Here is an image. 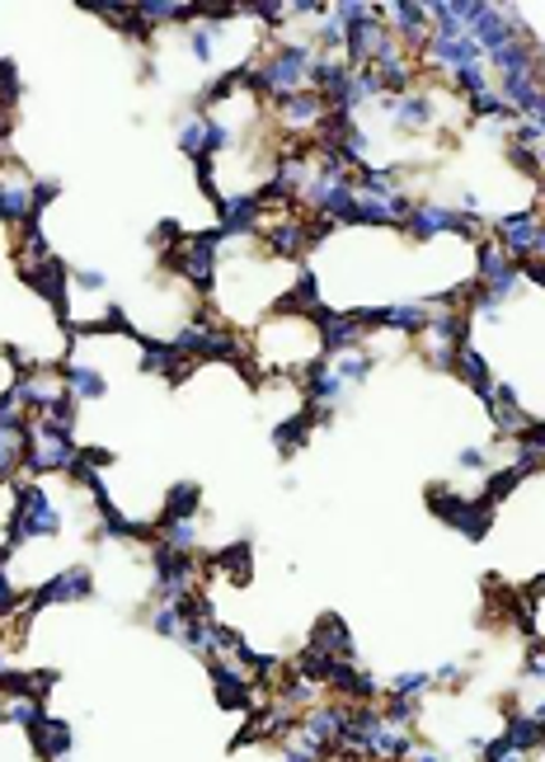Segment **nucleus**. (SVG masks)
Wrapping results in <instances>:
<instances>
[{"label": "nucleus", "instance_id": "1", "mask_svg": "<svg viewBox=\"0 0 545 762\" xmlns=\"http://www.w3.org/2000/svg\"><path fill=\"white\" fill-rule=\"evenodd\" d=\"M14 523H10V547H24V541H38V537H57L62 532V509H57V499H48L43 485H24L14 494Z\"/></svg>", "mask_w": 545, "mask_h": 762}, {"label": "nucleus", "instance_id": "2", "mask_svg": "<svg viewBox=\"0 0 545 762\" xmlns=\"http://www.w3.org/2000/svg\"><path fill=\"white\" fill-rule=\"evenodd\" d=\"M198 560L193 555H174V551H155V589L165 603H184L198 589Z\"/></svg>", "mask_w": 545, "mask_h": 762}, {"label": "nucleus", "instance_id": "3", "mask_svg": "<svg viewBox=\"0 0 545 762\" xmlns=\"http://www.w3.org/2000/svg\"><path fill=\"white\" fill-rule=\"evenodd\" d=\"M94 593V574L80 565V570H62L57 579H48L43 589L33 593V608H48V603H80V598Z\"/></svg>", "mask_w": 545, "mask_h": 762}, {"label": "nucleus", "instance_id": "4", "mask_svg": "<svg viewBox=\"0 0 545 762\" xmlns=\"http://www.w3.org/2000/svg\"><path fill=\"white\" fill-rule=\"evenodd\" d=\"M405 222H410L414 235L433 240V235H442V231H461V227H466V217L452 212V208H442V203H414Z\"/></svg>", "mask_w": 545, "mask_h": 762}, {"label": "nucleus", "instance_id": "5", "mask_svg": "<svg viewBox=\"0 0 545 762\" xmlns=\"http://www.w3.org/2000/svg\"><path fill=\"white\" fill-rule=\"evenodd\" d=\"M29 734H33V749H38V758H43V762H62L71 753V730L62 725V720H48L43 715Z\"/></svg>", "mask_w": 545, "mask_h": 762}, {"label": "nucleus", "instance_id": "6", "mask_svg": "<svg viewBox=\"0 0 545 762\" xmlns=\"http://www.w3.org/2000/svg\"><path fill=\"white\" fill-rule=\"evenodd\" d=\"M67 391L71 400H99L104 395V377L94 368H67Z\"/></svg>", "mask_w": 545, "mask_h": 762}, {"label": "nucleus", "instance_id": "7", "mask_svg": "<svg viewBox=\"0 0 545 762\" xmlns=\"http://www.w3.org/2000/svg\"><path fill=\"white\" fill-rule=\"evenodd\" d=\"M216 570H226L235 584H245V579H250V547H245V541H240V547H226V551H221V555H216Z\"/></svg>", "mask_w": 545, "mask_h": 762}, {"label": "nucleus", "instance_id": "8", "mask_svg": "<svg viewBox=\"0 0 545 762\" xmlns=\"http://www.w3.org/2000/svg\"><path fill=\"white\" fill-rule=\"evenodd\" d=\"M198 485H174L170 490V504H165V518H198Z\"/></svg>", "mask_w": 545, "mask_h": 762}, {"label": "nucleus", "instance_id": "9", "mask_svg": "<svg viewBox=\"0 0 545 762\" xmlns=\"http://www.w3.org/2000/svg\"><path fill=\"white\" fill-rule=\"evenodd\" d=\"M6 565H10V551H0V616H10L19 608V593H14V584L6 579Z\"/></svg>", "mask_w": 545, "mask_h": 762}, {"label": "nucleus", "instance_id": "10", "mask_svg": "<svg viewBox=\"0 0 545 762\" xmlns=\"http://www.w3.org/2000/svg\"><path fill=\"white\" fill-rule=\"evenodd\" d=\"M10 673V659H6V650H0V678H6Z\"/></svg>", "mask_w": 545, "mask_h": 762}, {"label": "nucleus", "instance_id": "11", "mask_svg": "<svg viewBox=\"0 0 545 762\" xmlns=\"http://www.w3.org/2000/svg\"><path fill=\"white\" fill-rule=\"evenodd\" d=\"M0 725H6V692H0Z\"/></svg>", "mask_w": 545, "mask_h": 762}]
</instances>
